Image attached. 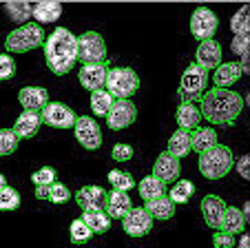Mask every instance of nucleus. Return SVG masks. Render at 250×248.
<instances>
[{
    "mask_svg": "<svg viewBox=\"0 0 250 248\" xmlns=\"http://www.w3.org/2000/svg\"><path fill=\"white\" fill-rule=\"evenodd\" d=\"M219 27V20L217 16L212 14L208 7H197L190 16V33H193L197 40H212L215 31Z\"/></svg>",
    "mask_w": 250,
    "mask_h": 248,
    "instance_id": "obj_8",
    "label": "nucleus"
},
{
    "mask_svg": "<svg viewBox=\"0 0 250 248\" xmlns=\"http://www.w3.org/2000/svg\"><path fill=\"white\" fill-rule=\"evenodd\" d=\"M166 153L173 155L175 159L186 158L190 153V131H184V129H177V131L170 135L168 146H166Z\"/></svg>",
    "mask_w": 250,
    "mask_h": 248,
    "instance_id": "obj_24",
    "label": "nucleus"
},
{
    "mask_svg": "<svg viewBox=\"0 0 250 248\" xmlns=\"http://www.w3.org/2000/svg\"><path fill=\"white\" fill-rule=\"evenodd\" d=\"M106 73H109V69H106V65H104V62H102V65H82L78 78H80V85L84 87V89L100 91V89H104Z\"/></svg>",
    "mask_w": 250,
    "mask_h": 248,
    "instance_id": "obj_16",
    "label": "nucleus"
},
{
    "mask_svg": "<svg viewBox=\"0 0 250 248\" xmlns=\"http://www.w3.org/2000/svg\"><path fill=\"white\" fill-rule=\"evenodd\" d=\"M104 89L113 95V100H128L140 89V78L128 67H115V69H109V73H106Z\"/></svg>",
    "mask_w": 250,
    "mask_h": 248,
    "instance_id": "obj_5",
    "label": "nucleus"
},
{
    "mask_svg": "<svg viewBox=\"0 0 250 248\" xmlns=\"http://www.w3.org/2000/svg\"><path fill=\"white\" fill-rule=\"evenodd\" d=\"M73 131H76V140L80 142L84 149L95 151L102 144V131H100L98 122L91 120L89 115H80L73 124Z\"/></svg>",
    "mask_w": 250,
    "mask_h": 248,
    "instance_id": "obj_10",
    "label": "nucleus"
},
{
    "mask_svg": "<svg viewBox=\"0 0 250 248\" xmlns=\"http://www.w3.org/2000/svg\"><path fill=\"white\" fill-rule=\"evenodd\" d=\"M206 87H208V71H204L202 67H197L195 62L188 65L186 71L182 73V80H180L182 102H193V100L202 98Z\"/></svg>",
    "mask_w": 250,
    "mask_h": 248,
    "instance_id": "obj_6",
    "label": "nucleus"
},
{
    "mask_svg": "<svg viewBox=\"0 0 250 248\" xmlns=\"http://www.w3.org/2000/svg\"><path fill=\"white\" fill-rule=\"evenodd\" d=\"M40 124H42V117L40 113H33V111H24L20 113V117L16 120L14 124V133L18 135V140H29L38 133Z\"/></svg>",
    "mask_w": 250,
    "mask_h": 248,
    "instance_id": "obj_20",
    "label": "nucleus"
},
{
    "mask_svg": "<svg viewBox=\"0 0 250 248\" xmlns=\"http://www.w3.org/2000/svg\"><path fill=\"white\" fill-rule=\"evenodd\" d=\"M133 208L131 197L124 191H113L106 193V202H104V213L111 217V220H122L128 211Z\"/></svg>",
    "mask_w": 250,
    "mask_h": 248,
    "instance_id": "obj_18",
    "label": "nucleus"
},
{
    "mask_svg": "<svg viewBox=\"0 0 250 248\" xmlns=\"http://www.w3.org/2000/svg\"><path fill=\"white\" fill-rule=\"evenodd\" d=\"M111 158H113L115 162H126V159L133 158V149L128 144H115L113 151H111Z\"/></svg>",
    "mask_w": 250,
    "mask_h": 248,
    "instance_id": "obj_41",
    "label": "nucleus"
},
{
    "mask_svg": "<svg viewBox=\"0 0 250 248\" xmlns=\"http://www.w3.org/2000/svg\"><path fill=\"white\" fill-rule=\"evenodd\" d=\"M18 149V135L14 129H0V158L2 155H11Z\"/></svg>",
    "mask_w": 250,
    "mask_h": 248,
    "instance_id": "obj_35",
    "label": "nucleus"
},
{
    "mask_svg": "<svg viewBox=\"0 0 250 248\" xmlns=\"http://www.w3.org/2000/svg\"><path fill=\"white\" fill-rule=\"evenodd\" d=\"M193 191H195L193 182H188V180H180V182L170 188L168 197H170L173 204H186V202L190 200V195H193Z\"/></svg>",
    "mask_w": 250,
    "mask_h": 248,
    "instance_id": "obj_32",
    "label": "nucleus"
},
{
    "mask_svg": "<svg viewBox=\"0 0 250 248\" xmlns=\"http://www.w3.org/2000/svg\"><path fill=\"white\" fill-rule=\"evenodd\" d=\"M5 11H7V16H9L14 23H27V20L31 18L33 7L29 5V2H7Z\"/></svg>",
    "mask_w": 250,
    "mask_h": 248,
    "instance_id": "obj_31",
    "label": "nucleus"
},
{
    "mask_svg": "<svg viewBox=\"0 0 250 248\" xmlns=\"http://www.w3.org/2000/svg\"><path fill=\"white\" fill-rule=\"evenodd\" d=\"M113 95L109 93L106 89H100V91H93L91 93V109H93L95 115H106L109 109L113 107Z\"/></svg>",
    "mask_w": 250,
    "mask_h": 248,
    "instance_id": "obj_30",
    "label": "nucleus"
},
{
    "mask_svg": "<svg viewBox=\"0 0 250 248\" xmlns=\"http://www.w3.org/2000/svg\"><path fill=\"white\" fill-rule=\"evenodd\" d=\"M31 180H33L36 186H51V184L56 182V169H51V166H42V169H38L31 175Z\"/></svg>",
    "mask_w": 250,
    "mask_h": 248,
    "instance_id": "obj_38",
    "label": "nucleus"
},
{
    "mask_svg": "<svg viewBox=\"0 0 250 248\" xmlns=\"http://www.w3.org/2000/svg\"><path fill=\"white\" fill-rule=\"evenodd\" d=\"M175 120H177L180 129H184V131H195V129L199 127L202 113H199V109L195 107L193 102H182L180 107H177V111H175Z\"/></svg>",
    "mask_w": 250,
    "mask_h": 248,
    "instance_id": "obj_21",
    "label": "nucleus"
},
{
    "mask_svg": "<svg viewBox=\"0 0 250 248\" xmlns=\"http://www.w3.org/2000/svg\"><path fill=\"white\" fill-rule=\"evenodd\" d=\"M241 109H244V98L237 91L217 89V87H212L210 91H206L202 95V102H199L202 117H206L210 124H217V127H230V124H235Z\"/></svg>",
    "mask_w": 250,
    "mask_h": 248,
    "instance_id": "obj_1",
    "label": "nucleus"
},
{
    "mask_svg": "<svg viewBox=\"0 0 250 248\" xmlns=\"http://www.w3.org/2000/svg\"><path fill=\"white\" fill-rule=\"evenodd\" d=\"M5 186H7V180H5V175L0 173V191H2V188H5Z\"/></svg>",
    "mask_w": 250,
    "mask_h": 248,
    "instance_id": "obj_47",
    "label": "nucleus"
},
{
    "mask_svg": "<svg viewBox=\"0 0 250 248\" xmlns=\"http://www.w3.org/2000/svg\"><path fill=\"white\" fill-rule=\"evenodd\" d=\"M237 171H239V175L244 180L250 178V173H248V155H241V158L237 159Z\"/></svg>",
    "mask_w": 250,
    "mask_h": 248,
    "instance_id": "obj_44",
    "label": "nucleus"
},
{
    "mask_svg": "<svg viewBox=\"0 0 250 248\" xmlns=\"http://www.w3.org/2000/svg\"><path fill=\"white\" fill-rule=\"evenodd\" d=\"M44 58L51 73L64 75L78 62V38L64 27H58L44 40Z\"/></svg>",
    "mask_w": 250,
    "mask_h": 248,
    "instance_id": "obj_2",
    "label": "nucleus"
},
{
    "mask_svg": "<svg viewBox=\"0 0 250 248\" xmlns=\"http://www.w3.org/2000/svg\"><path fill=\"white\" fill-rule=\"evenodd\" d=\"M49 193H51V186H36V197L38 200H49Z\"/></svg>",
    "mask_w": 250,
    "mask_h": 248,
    "instance_id": "obj_45",
    "label": "nucleus"
},
{
    "mask_svg": "<svg viewBox=\"0 0 250 248\" xmlns=\"http://www.w3.org/2000/svg\"><path fill=\"white\" fill-rule=\"evenodd\" d=\"M230 29L235 36H248L250 33V23H248V7H241L230 20Z\"/></svg>",
    "mask_w": 250,
    "mask_h": 248,
    "instance_id": "obj_34",
    "label": "nucleus"
},
{
    "mask_svg": "<svg viewBox=\"0 0 250 248\" xmlns=\"http://www.w3.org/2000/svg\"><path fill=\"white\" fill-rule=\"evenodd\" d=\"M241 75L244 73H241L237 62H224V65H219L215 69V87L217 89H228V87L235 85Z\"/></svg>",
    "mask_w": 250,
    "mask_h": 248,
    "instance_id": "obj_23",
    "label": "nucleus"
},
{
    "mask_svg": "<svg viewBox=\"0 0 250 248\" xmlns=\"http://www.w3.org/2000/svg\"><path fill=\"white\" fill-rule=\"evenodd\" d=\"M151 226H153V217L144 208H131L122 217V228L131 237H144L146 233H151Z\"/></svg>",
    "mask_w": 250,
    "mask_h": 248,
    "instance_id": "obj_12",
    "label": "nucleus"
},
{
    "mask_svg": "<svg viewBox=\"0 0 250 248\" xmlns=\"http://www.w3.org/2000/svg\"><path fill=\"white\" fill-rule=\"evenodd\" d=\"M109 182H111V186H113V191H124V193H128L133 186H135L131 173H126V171H118V169L109 173Z\"/></svg>",
    "mask_w": 250,
    "mask_h": 248,
    "instance_id": "obj_33",
    "label": "nucleus"
},
{
    "mask_svg": "<svg viewBox=\"0 0 250 248\" xmlns=\"http://www.w3.org/2000/svg\"><path fill=\"white\" fill-rule=\"evenodd\" d=\"M230 49L237 53V56H244V53H248V36H237V38H232Z\"/></svg>",
    "mask_w": 250,
    "mask_h": 248,
    "instance_id": "obj_43",
    "label": "nucleus"
},
{
    "mask_svg": "<svg viewBox=\"0 0 250 248\" xmlns=\"http://www.w3.org/2000/svg\"><path fill=\"white\" fill-rule=\"evenodd\" d=\"M16 73V62L11 56H7V53H2L0 56V80H11Z\"/></svg>",
    "mask_w": 250,
    "mask_h": 248,
    "instance_id": "obj_40",
    "label": "nucleus"
},
{
    "mask_svg": "<svg viewBox=\"0 0 250 248\" xmlns=\"http://www.w3.org/2000/svg\"><path fill=\"white\" fill-rule=\"evenodd\" d=\"M31 16L40 23H56L58 18L62 16V5L60 2H38V5L33 7Z\"/></svg>",
    "mask_w": 250,
    "mask_h": 248,
    "instance_id": "obj_27",
    "label": "nucleus"
},
{
    "mask_svg": "<svg viewBox=\"0 0 250 248\" xmlns=\"http://www.w3.org/2000/svg\"><path fill=\"white\" fill-rule=\"evenodd\" d=\"M40 45H44V31L38 23H27L14 29L5 40V47L9 53H27Z\"/></svg>",
    "mask_w": 250,
    "mask_h": 248,
    "instance_id": "obj_4",
    "label": "nucleus"
},
{
    "mask_svg": "<svg viewBox=\"0 0 250 248\" xmlns=\"http://www.w3.org/2000/svg\"><path fill=\"white\" fill-rule=\"evenodd\" d=\"M76 202L82 211H104V202H106V191L102 186H82L76 193Z\"/></svg>",
    "mask_w": 250,
    "mask_h": 248,
    "instance_id": "obj_14",
    "label": "nucleus"
},
{
    "mask_svg": "<svg viewBox=\"0 0 250 248\" xmlns=\"http://www.w3.org/2000/svg\"><path fill=\"white\" fill-rule=\"evenodd\" d=\"M246 228V215L239 211V208H235V206H230V208H226V213H224L222 217V224H219V230H224V233L232 235L235 237V233H241V230Z\"/></svg>",
    "mask_w": 250,
    "mask_h": 248,
    "instance_id": "obj_26",
    "label": "nucleus"
},
{
    "mask_svg": "<svg viewBox=\"0 0 250 248\" xmlns=\"http://www.w3.org/2000/svg\"><path fill=\"white\" fill-rule=\"evenodd\" d=\"M239 248H250V239H248V235H244V237H241Z\"/></svg>",
    "mask_w": 250,
    "mask_h": 248,
    "instance_id": "obj_46",
    "label": "nucleus"
},
{
    "mask_svg": "<svg viewBox=\"0 0 250 248\" xmlns=\"http://www.w3.org/2000/svg\"><path fill=\"white\" fill-rule=\"evenodd\" d=\"M49 200H51L53 204H66V202L71 200V191L64 186V184L53 182L51 184V193H49Z\"/></svg>",
    "mask_w": 250,
    "mask_h": 248,
    "instance_id": "obj_39",
    "label": "nucleus"
},
{
    "mask_svg": "<svg viewBox=\"0 0 250 248\" xmlns=\"http://www.w3.org/2000/svg\"><path fill=\"white\" fill-rule=\"evenodd\" d=\"M71 242L73 244H84V242H89L91 239V228L84 224L82 220H73V224H71Z\"/></svg>",
    "mask_w": 250,
    "mask_h": 248,
    "instance_id": "obj_37",
    "label": "nucleus"
},
{
    "mask_svg": "<svg viewBox=\"0 0 250 248\" xmlns=\"http://www.w3.org/2000/svg\"><path fill=\"white\" fill-rule=\"evenodd\" d=\"M18 100L24 107V111L40 113L49 104V93L42 89V87H24V89H20Z\"/></svg>",
    "mask_w": 250,
    "mask_h": 248,
    "instance_id": "obj_19",
    "label": "nucleus"
},
{
    "mask_svg": "<svg viewBox=\"0 0 250 248\" xmlns=\"http://www.w3.org/2000/svg\"><path fill=\"white\" fill-rule=\"evenodd\" d=\"M20 206V195L16 188L5 186L0 191V211H16Z\"/></svg>",
    "mask_w": 250,
    "mask_h": 248,
    "instance_id": "obj_36",
    "label": "nucleus"
},
{
    "mask_svg": "<svg viewBox=\"0 0 250 248\" xmlns=\"http://www.w3.org/2000/svg\"><path fill=\"white\" fill-rule=\"evenodd\" d=\"M144 211L153 217V220H170L175 215V204L170 202V197L162 195V197H155V200H148Z\"/></svg>",
    "mask_w": 250,
    "mask_h": 248,
    "instance_id": "obj_25",
    "label": "nucleus"
},
{
    "mask_svg": "<svg viewBox=\"0 0 250 248\" xmlns=\"http://www.w3.org/2000/svg\"><path fill=\"white\" fill-rule=\"evenodd\" d=\"M232 151L224 144H215L199 155V173L206 180H222L232 169Z\"/></svg>",
    "mask_w": 250,
    "mask_h": 248,
    "instance_id": "obj_3",
    "label": "nucleus"
},
{
    "mask_svg": "<svg viewBox=\"0 0 250 248\" xmlns=\"http://www.w3.org/2000/svg\"><path fill=\"white\" fill-rule=\"evenodd\" d=\"M137 188H140V195L142 200H155V197H162L166 191V184H162L157 178H153V175H146V178L142 180L140 184H137Z\"/></svg>",
    "mask_w": 250,
    "mask_h": 248,
    "instance_id": "obj_29",
    "label": "nucleus"
},
{
    "mask_svg": "<svg viewBox=\"0 0 250 248\" xmlns=\"http://www.w3.org/2000/svg\"><path fill=\"white\" fill-rule=\"evenodd\" d=\"M104 117H106V122H109V129L120 131V129H126L135 122L137 109L131 100H115L113 107L109 109V113H106Z\"/></svg>",
    "mask_w": 250,
    "mask_h": 248,
    "instance_id": "obj_11",
    "label": "nucleus"
},
{
    "mask_svg": "<svg viewBox=\"0 0 250 248\" xmlns=\"http://www.w3.org/2000/svg\"><path fill=\"white\" fill-rule=\"evenodd\" d=\"M180 159H175L168 153H162L153 164V178H157L162 184H170L180 178Z\"/></svg>",
    "mask_w": 250,
    "mask_h": 248,
    "instance_id": "obj_15",
    "label": "nucleus"
},
{
    "mask_svg": "<svg viewBox=\"0 0 250 248\" xmlns=\"http://www.w3.org/2000/svg\"><path fill=\"white\" fill-rule=\"evenodd\" d=\"M226 202L217 195H206L202 200V215H204V222H206L210 228H219L222 224V217L226 213Z\"/></svg>",
    "mask_w": 250,
    "mask_h": 248,
    "instance_id": "obj_17",
    "label": "nucleus"
},
{
    "mask_svg": "<svg viewBox=\"0 0 250 248\" xmlns=\"http://www.w3.org/2000/svg\"><path fill=\"white\" fill-rule=\"evenodd\" d=\"M80 220L89 226L91 233H106L111 226V217L104 211H84V215Z\"/></svg>",
    "mask_w": 250,
    "mask_h": 248,
    "instance_id": "obj_28",
    "label": "nucleus"
},
{
    "mask_svg": "<svg viewBox=\"0 0 250 248\" xmlns=\"http://www.w3.org/2000/svg\"><path fill=\"white\" fill-rule=\"evenodd\" d=\"M40 117H42L44 124H49V127H53V129H73V124H76V120H78L76 113L62 102H49L47 107L40 111Z\"/></svg>",
    "mask_w": 250,
    "mask_h": 248,
    "instance_id": "obj_9",
    "label": "nucleus"
},
{
    "mask_svg": "<svg viewBox=\"0 0 250 248\" xmlns=\"http://www.w3.org/2000/svg\"><path fill=\"white\" fill-rule=\"evenodd\" d=\"M195 65L202 67L204 71L217 69L222 65V45L217 40H204L195 53Z\"/></svg>",
    "mask_w": 250,
    "mask_h": 248,
    "instance_id": "obj_13",
    "label": "nucleus"
},
{
    "mask_svg": "<svg viewBox=\"0 0 250 248\" xmlns=\"http://www.w3.org/2000/svg\"><path fill=\"white\" fill-rule=\"evenodd\" d=\"M78 60L82 65H102L106 60V45L98 31H86L78 38Z\"/></svg>",
    "mask_w": 250,
    "mask_h": 248,
    "instance_id": "obj_7",
    "label": "nucleus"
},
{
    "mask_svg": "<svg viewBox=\"0 0 250 248\" xmlns=\"http://www.w3.org/2000/svg\"><path fill=\"white\" fill-rule=\"evenodd\" d=\"M212 244H215V248H235V237L219 230V233L212 235Z\"/></svg>",
    "mask_w": 250,
    "mask_h": 248,
    "instance_id": "obj_42",
    "label": "nucleus"
},
{
    "mask_svg": "<svg viewBox=\"0 0 250 248\" xmlns=\"http://www.w3.org/2000/svg\"><path fill=\"white\" fill-rule=\"evenodd\" d=\"M215 144H217V133H215V129L199 127L190 133V151H195V153L202 155V153H206L208 149H212Z\"/></svg>",
    "mask_w": 250,
    "mask_h": 248,
    "instance_id": "obj_22",
    "label": "nucleus"
}]
</instances>
